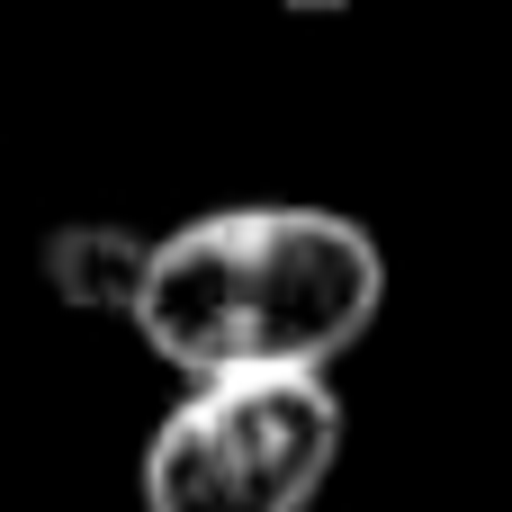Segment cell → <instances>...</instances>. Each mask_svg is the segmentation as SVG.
<instances>
[{
  "instance_id": "cell-2",
  "label": "cell",
  "mask_w": 512,
  "mask_h": 512,
  "mask_svg": "<svg viewBox=\"0 0 512 512\" xmlns=\"http://www.w3.org/2000/svg\"><path fill=\"white\" fill-rule=\"evenodd\" d=\"M342 468L333 378L180 387L144 441V512H306Z\"/></svg>"
},
{
  "instance_id": "cell-1",
  "label": "cell",
  "mask_w": 512,
  "mask_h": 512,
  "mask_svg": "<svg viewBox=\"0 0 512 512\" xmlns=\"http://www.w3.org/2000/svg\"><path fill=\"white\" fill-rule=\"evenodd\" d=\"M387 306V252L342 207H207L153 234L135 306L144 351L180 387L333 378Z\"/></svg>"
},
{
  "instance_id": "cell-3",
  "label": "cell",
  "mask_w": 512,
  "mask_h": 512,
  "mask_svg": "<svg viewBox=\"0 0 512 512\" xmlns=\"http://www.w3.org/2000/svg\"><path fill=\"white\" fill-rule=\"evenodd\" d=\"M144 279H153V234H126V225H63V234L45 243V288H54L63 306H90V315L135 324Z\"/></svg>"
}]
</instances>
